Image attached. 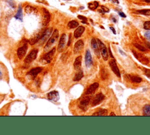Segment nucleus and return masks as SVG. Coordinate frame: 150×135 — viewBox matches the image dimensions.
<instances>
[{
	"label": "nucleus",
	"instance_id": "obj_1",
	"mask_svg": "<svg viewBox=\"0 0 150 135\" xmlns=\"http://www.w3.org/2000/svg\"><path fill=\"white\" fill-rule=\"evenodd\" d=\"M59 31L57 30H55L53 31L51 37H50V38L48 41L47 43H46V45H45L44 48V51L47 52L51 49V48L53 46V45H55V43L57 42L58 38H59Z\"/></svg>",
	"mask_w": 150,
	"mask_h": 135
},
{
	"label": "nucleus",
	"instance_id": "obj_2",
	"mask_svg": "<svg viewBox=\"0 0 150 135\" xmlns=\"http://www.w3.org/2000/svg\"><path fill=\"white\" fill-rule=\"evenodd\" d=\"M96 41H97V44H98L99 48V50H100V52H101L102 58L104 61H107V59H108V52H107V48H106L105 45L100 40L97 39Z\"/></svg>",
	"mask_w": 150,
	"mask_h": 135
},
{
	"label": "nucleus",
	"instance_id": "obj_3",
	"mask_svg": "<svg viewBox=\"0 0 150 135\" xmlns=\"http://www.w3.org/2000/svg\"><path fill=\"white\" fill-rule=\"evenodd\" d=\"M52 31H53V28H52V27H49V28H47L46 30H45V31L43 32L42 37H40V40H39L38 41L40 43V44L44 43L49 38L50 35L52 34Z\"/></svg>",
	"mask_w": 150,
	"mask_h": 135
},
{
	"label": "nucleus",
	"instance_id": "obj_4",
	"mask_svg": "<svg viewBox=\"0 0 150 135\" xmlns=\"http://www.w3.org/2000/svg\"><path fill=\"white\" fill-rule=\"evenodd\" d=\"M55 51H56V49L54 48L43 56V57L42 58V61L46 63H50L54 57Z\"/></svg>",
	"mask_w": 150,
	"mask_h": 135
},
{
	"label": "nucleus",
	"instance_id": "obj_5",
	"mask_svg": "<svg viewBox=\"0 0 150 135\" xmlns=\"http://www.w3.org/2000/svg\"><path fill=\"white\" fill-rule=\"evenodd\" d=\"M132 53H133L134 55L138 61H139L141 63L144 65H147L149 63V59L147 58L146 56H145L144 55L141 54V53H137V52L132 51Z\"/></svg>",
	"mask_w": 150,
	"mask_h": 135
},
{
	"label": "nucleus",
	"instance_id": "obj_6",
	"mask_svg": "<svg viewBox=\"0 0 150 135\" xmlns=\"http://www.w3.org/2000/svg\"><path fill=\"white\" fill-rule=\"evenodd\" d=\"M38 53V50L37 49H33L32 51L28 54L27 57H26L25 59V62L26 63H30L35 60L37 57Z\"/></svg>",
	"mask_w": 150,
	"mask_h": 135
},
{
	"label": "nucleus",
	"instance_id": "obj_7",
	"mask_svg": "<svg viewBox=\"0 0 150 135\" xmlns=\"http://www.w3.org/2000/svg\"><path fill=\"white\" fill-rule=\"evenodd\" d=\"M84 48V42L82 40H79L75 44L73 52L76 55L80 54Z\"/></svg>",
	"mask_w": 150,
	"mask_h": 135
},
{
	"label": "nucleus",
	"instance_id": "obj_8",
	"mask_svg": "<svg viewBox=\"0 0 150 135\" xmlns=\"http://www.w3.org/2000/svg\"><path fill=\"white\" fill-rule=\"evenodd\" d=\"M66 42V34H63L61 36L60 41H59V45H58V51L59 52H62L63 51L64 49H65V45Z\"/></svg>",
	"mask_w": 150,
	"mask_h": 135
},
{
	"label": "nucleus",
	"instance_id": "obj_9",
	"mask_svg": "<svg viewBox=\"0 0 150 135\" xmlns=\"http://www.w3.org/2000/svg\"><path fill=\"white\" fill-rule=\"evenodd\" d=\"M50 20V15L49 11L45 8H43V18H42V24L46 25Z\"/></svg>",
	"mask_w": 150,
	"mask_h": 135
},
{
	"label": "nucleus",
	"instance_id": "obj_10",
	"mask_svg": "<svg viewBox=\"0 0 150 135\" xmlns=\"http://www.w3.org/2000/svg\"><path fill=\"white\" fill-rule=\"evenodd\" d=\"M109 64H110V68H111V70L113 71V72L117 75V77L120 78V71H119V68H118L117 66V63H116V61H115L114 59H113V60H111V61L110 62Z\"/></svg>",
	"mask_w": 150,
	"mask_h": 135
},
{
	"label": "nucleus",
	"instance_id": "obj_11",
	"mask_svg": "<svg viewBox=\"0 0 150 135\" xmlns=\"http://www.w3.org/2000/svg\"><path fill=\"white\" fill-rule=\"evenodd\" d=\"M104 95H103L102 93H99L97 94V95L94 97V98L93 99L92 102V106H94L98 105L100 103H101V102L104 100Z\"/></svg>",
	"mask_w": 150,
	"mask_h": 135
},
{
	"label": "nucleus",
	"instance_id": "obj_12",
	"mask_svg": "<svg viewBox=\"0 0 150 135\" xmlns=\"http://www.w3.org/2000/svg\"><path fill=\"white\" fill-rule=\"evenodd\" d=\"M28 49V46L27 44H25L24 46H22V47L18 48V51H17V55L18 57L20 59H22L25 56L26 53H27Z\"/></svg>",
	"mask_w": 150,
	"mask_h": 135
},
{
	"label": "nucleus",
	"instance_id": "obj_13",
	"mask_svg": "<svg viewBox=\"0 0 150 135\" xmlns=\"http://www.w3.org/2000/svg\"><path fill=\"white\" fill-rule=\"evenodd\" d=\"M48 98L50 101L53 102H57L59 99V93L57 91H52L48 94Z\"/></svg>",
	"mask_w": 150,
	"mask_h": 135
},
{
	"label": "nucleus",
	"instance_id": "obj_14",
	"mask_svg": "<svg viewBox=\"0 0 150 135\" xmlns=\"http://www.w3.org/2000/svg\"><path fill=\"white\" fill-rule=\"evenodd\" d=\"M85 63L86 66L87 68H89L92 65L93 61L92 57H91V53L89 50H87L86 52V56H85Z\"/></svg>",
	"mask_w": 150,
	"mask_h": 135
},
{
	"label": "nucleus",
	"instance_id": "obj_15",
	"mask_svg": "<svg viewBox=\"0 0 150 135\" xmlns=\"http://www.w3.org/2000/svg\"><path fill=\"white\" fill-rule=\"evenodd\" d=\"M91 45L93 49V51H94V53H95V54L99 58L100 56V51H99V48L98 44H97V41H96V40H95V39H92V40H91Z\"/></svg>",
	"mask_w": 150,
	"mask_h": 135
},
{
	"label": "nucleus",
	"instance_id": "obj_16",
	"mask_svg": "<svg viewBox=\"0 0 150 135\" xmlns=\"http://www.w3.org/2000/svg\"><path fill=\"white\" fill-rule=\"evenodd\" d=\"M42 70V68H40V67L33 68V69H31L30 72H28L27 74L28 75H30L31 77H32L33 78H36V76H37L38 74H39L40 72H41Z\"/></svg>",
	"mask_w": 150,
	"mask_h": 135
},
{
	"label": "nucleus",
	"instance_id": "obj_17",
	"mask_svg": "<svg viewBox=\"0 0 150 135\" xmlns=\"http://www.w3.org/2000/svg\"><path fill=\"white\" fill-rule=\"evenodd\" d=\"M99 86V83H97V82H95V83H93L92 85H91L89 87V88L87 89L86 92L85 93L86 94V95L93 93L94 92L97 88H98Z\"/></svg>",
	"mask_w": 150,
	"mask_h": 135
},
{
	"label": "nucleus",
	"instance_id": "obj_18",
	"mask_svg": "<svg viewBox=\"0 0 150 135\" xmlns=\"http://www.w3.org/2000/svg\"><path fill=\"white\" fill-rule=\"evenodd\" d=\"M84 30H85V28H84V27H83V26L79 27L78 28L75 30V32H74V37H75L76 38H78L80 37L81 35L83 34Z\"/></svg>",
	"mask_w": 150,
	"mask_h": 135
},
{
	"label": "nucleus",
	"instance_id": "obj_19",
	"mask_svg": "<svg viewBox=\"0 0 150 135\" xmlns=\"http://www.w3.org/2000/svg\"><path fill=\"white\" fill-rule=\"evenodd\" d=\"M25 11L26 13L29 14H37L38 11V10L35 7L30 6V5H27L25 8Z\"/></svg>",
	"mask_w": 150,
	"mask_h": 135
},
{
	"label": "nucleus",
	"instance_id": "obj_20",
	"mask_svg": "<svg viewBox=\"0 0 150 135\" xmlns=\"http://www.w3.org/2000/svg\"><path fill=\"white\" fill-rule=\"evenodd\" d=\"M81 60H82V56H79L76 58L75 59V63H74V68L76 70L79 71L81 66Z\"/></svg>",
	"mask_w": 150,
	"mask_h": 135
},
{
	"label": "nucleus",
	"instance_id": "obj_21",
	"mask_svg": "<svg viewBox=\"0 0 150 135\" xmlns=\"http://www.w3.org/2000/svg\"><path fill=\"white\" fill-rule=\"evenodd\" d=\"M42 34H43V32H39L38 34H36L34 37L30 39V41H29V43H30V45H34L35 43H36L37 42L39 41V40H40V37H42Z\"/></svg>",
	"mask_w": 150,
	"mask_h": 135
},
{
	"label": "nucleus",
	"instance_id": "obj_22",
	"mask_svg": "<svg viewBox=\"0 0 150 135\" xmlns=\"http://www.w3.org/2000/svg\"><path fill=\"white\" fill-rule=\"evenodd\" d=\"M90 101V98L89 96L83 97L81 98L80 102V104L81 106H83L84 107H86L89 104V102Z\"/></svg>",
	"mask_w": 150,
	"mask_h": 135
},
{
	"label": "nucleus",
	"instance_id": "obj_23",
	"mask_svg": "<svg viewBox=\"0 0 150 135\" xmlns=\"http://www.w3.org/2000/svg\"><path fill=\"white\" fill-rule=\"evenodd\" d=\"M22 7L21 5H20L19 7L18 12H17V14L15 16V18L17 20H20L21 21H22Z\"/></svg>",
	"mask_w": 150,
	"mask_h": 135
},
{
	"label": "nucleus",
	"instance_id": "obj_24",
	"mask_svg": "<svg viewBox=\"0 0 150 135\" xmlns=\"http://www.w3.org/2000/svg\"><path fill=\"white\" fill-rule=\"evenodd\" d=\"M79 26V23L76 21H70L68 24V27H69L70 29H73L77 28Z\"/></svg>",
	"mask_w": 150,
	"mask_h": 135
},
{
	"label": "nucleus",
	"instance_id": "obj_25",
	"mask_svg": "<svg viewBox=\"0 0 150 135\" xmlns=\"http://www.w3.org/2000/svg\"><path fill=\"white\" fill-rule=\"evenodd\" d=\"M143 112L144 116H150V105L146 104L143 108Z\"/></svg>",
	"mask_w": 150,
	"mask_h": 135
},
{
	"label": "nucleus",
	"instance_id": "obj_26",
	"mask_svg": "<svg viewBox=\"0 0 150 135\" xmlns=\"http://www.w3.org/2000/svg\"><path fill=\"white\" fill-rule=\"evenodd\" d=\"M107 114V111L106 109H100L93 114V115L96 116H105Z\"/></svg>",
	"mask_w": 150,
	"mask_h": 135
},
{
	"label": "nucleus",
	"instance_id": "obj_27",
	"mask_svg": "<svg viewBox=\"0 0 150 135\" xmlns=\"http://www.w3.org/2000/svg\"><path fill=\"white\" fill-rule=\"evenodd\" d=\"M136 13L139 14H141V15H144L147 16L150 15V10H138V11H136Z\"/></svg>",
	"mask_w": 150,
	"mask_h": 135
},
{
	"label": "nucleus",
	"instance_id": "obj_28",
	"mask_svg": "<svg viewBox=\"0 0 150 135\" xmlns=\"http://www.w3.org/2000/svg\"><path fill=\"white\" fill-rule=\"evenodd\" d=\"M83 77V72L82 71H79V72L78 73L76 74L75 78H74V81H80L81 78Z\"/></svg>",
	"mask_w": 150,
	"mask_h": 135
},
{
	"label": "nucleus",
	"instance_id": "obj_29",
	"mask_svg": "<svg viewBox=\"0 0 150 135\" xmlns=\"http://www.w3.org/2000/svg\"><path fill=\"white\" fill-rule=\"evenodd\" d=\"M130 79L132 82H136V83H140L142 81V79L140 77L137 76H130Z\"/></svg>",
	"mask_w": 150,
	"mask_h": 135
},
{
	"label": "nucleus",
	"instance_id": "obj_30",
	"mask_svg": "<svg viewBox=\"0 0 150 135\" xmlns=\"http://www.w3.org/2000/svg\"><path fill=\"white\" fill-rule=\"evenodd\" d=\"M99 6V3L97 1H94L93 2H90L89 4V8L91 10H94Z\"/></svg>",
	"mask_w": 150,
	"mask_h": 135
},
{
	"label": "nucleus",
	"instance_id": "obj_31",
	"mask_svg": "<svg viewBox=\"0 0 150 135\" xmlns=\"http://www.w3.org/2000/svg\"><path fill=\"white\" fill-rule=\"evenodd\" d=\"M144 28L145 30L150 31V21H146L144 22Z\"/></svg>",
	"mask_w": 150,
	"mask_h": 135
},
{
	"label": "nucleus",
	"instance_id": "obj_32",
	"mask_svg": "<svg viewBox=\"0 0 150 135\" xmlns=\"http://www.w3.org/2000/svg\"><path fill=\"white\" fill-rule=\"evenodd\" d=\"M134 45L137 48H138L139 50L141 51H146V49L144 47V46L140 45L138 44V43H134Z\"/></svg>",
	"mask_w": 150,
	"mask_h": 135
},
{
	"label": "nucleus",
	"instance_id": "obj_33",
	"mask_svg": "<svg viewBox=\"0 0 150 135\" xmlns=\"http://www.w3.org/2000/svg\"><path fill=\"white\" fill-rule=\"evenodd\" d=\"M78 18H79L80 20H82L83 23H84V24H87V19L85 17H84V16H81V15H78Z\"/></svg>",
	"mask_w": 150,
	"mask_h": 135
},
{
	"label": "nucleus",
	"instance_id": "obj_34",
	"mask_svg": "<svg viewBox=\"0 0 150 135\" xmlns=\"http://www.w3.org/2000/svg\"><path fill=\"white\" fill-rule=\"evenodd\" d=\"M144 36H145V37L146 38L147 40L150 41V32L147 31L146 32H145V34H144Z\"/></svg>",
	"mask_w": 150,
	"mask_h": 135
},
{
	"label": "nucleus",
	"instance_id": "obj_35",
	"mask_svg": "<svg viewBox=\"0 0 150 135\" xmlns=\"http://www.w3.org/2000/svg\"><path fill=\"white\" fill-rule=\"evenodd\" d=\"M7 1H8V2L9 3V4L10 5H11V7H12V8H15V4L14 3V2L12 0H7Z\"/></svg>",
	"mask_w": 150,
	"mask_h": 135
},
{
	"label": "nucleus",
	"instance_id": "obj_36",
	"mask_svg": "<svg viewBox=\"0 0 150 135\" xmlns=\"http://www.w3.org/2000/svg\"><path fill=\"white\" fill-rule=\"evenodd\" d=\"M145 75L150 79V69H145Z\"/></svg>",
	"mask_w": 150,
	"mask_h": 135
},
{
	"label": "nucleus",
	"instance_id": "obj_37",
	"mask_svg": "<svg viewBox=\"0 0 150 135\" xmlns=\"http://www.w3.org/2000/svg\"><path fill=\"white\" fill-rule=\"evenodd\" d=\"M101 8H102L103 11H104V12H109V10L107 8H106V7H104V6H101Z\"/></svg>",
	"mask_w": 150,
	"mask_h": 135
},
{
	"label": "nucleus",
	"instance_id": "obj_38",
	"mask_svg": "<svg viewBox=\"0 0 150 135\" xmlns=\"http://www.w3.org/2000/svg\"><path fill=\"white\" fill-rule=\"evenodd\" d=\"M119 14L120 15V16H121V17H124V18H126V15H125L124 13H123V12H119Z\"/></svg>",
	"mask_w": 150,
	"mask_h": 135
},
{
	"label": "nucleus",
	"instance_id": "obj_39",
	"mask_svg": "<svg viewBox=\"0 0 150 135\" xmlns=\"http://www.w3.org/2000/svg\"><path fill=\"white\" fill-rule=\"evenodd\" d=\"M71 37H72V35H71V34H70V36H69V42H68V45L69 46V45L70 44V42H71Z\"/></svg>",
	"mask_w": 150,
	"mask_h": 135
},
{
	"label": "nucleus",
	"instance_id": "obj_40",
	"mask_svg": "<svg viewBox=\"0 0 150 135\" xmlns=\"http://www.w3.org/2000/svg\"><path fill=\"white\" fill-rule=\"evenodd\" d=\"M110 30H112V31H113V32L114 33V34H116V31H115V30L114 29V28H113V27H110Z\"/></svg>",
	"mask_w": 150,
	"mask_h": 135
},
{
	"label": "nucleus",
	"instance_id": "obj_41",
	"mask_svg": "<svg viewBox=\"0 0 150 135\" xmlns=\"http://www.w3.org/2000/svg\"><path fill=\"white\" fill-rule=\"evenodd\" d=\"M1 78H2V73H1V72L0 71V79H1Z\"/></svg>",
	"mask_w": 150,
	"mask_h": 135
},
{
	"label": "nucleus",
	"instance_id": "obj_42",
	"mask_svg": "<svg viewBox=\"0 0 150 135\" xmlns=\"http://www.w3.org/2000/svg\"><path fill=\"white\" fill-rule=\"evenodd\" d=\"M144 1H145L146 2H148V3H150V0H144Z\"/></svg>",
	"mask_w": 150,
	"mask_h": 135
},
{
	"label": "nucleus",
	"instance_id": "obj_43",
	"mask_svg": "<svg viewBox=\"0 0 150 135\" xmlns=\"http://www.w3.org/2000/svg\"><path fill=\"white\" fill-rule=\"evenodd\" d=\"M147 46H148V47L150 49V43H147Z\"/></svg>",
	"mask_w": 150,
	"mask_h": 135
},
{
	"label": "nucleus",
	"instance_id": "obj_44",
	"mask_svg": "<svg viewBox=\"0 0 150 135\" xmlns=\"http://www.w3.org/2000/svg\"><path fill=\"white\" fill-rule=\"evenodd\" d=\"M110 115H114V116H115V115H116V114H113V113H111V114H110Z\"/></svg>",
	"mask_w": 150,
	"mask_h": 135
}]
</instances>
